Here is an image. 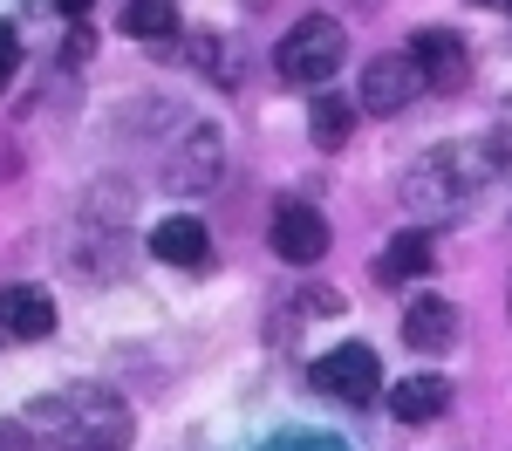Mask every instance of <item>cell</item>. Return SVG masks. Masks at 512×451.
<instances>
[{
    "mask_svg": "<svg viewBox=\"0 0 512 451\" xmlns=\"http://www.w3.org/2000/svg\"><path fill=\"white\" fill-rule=\"evenodd\" d=\"M0 451H35V431H28V417H0Z\"/></svg>",
    "mask_w": 512,
    "mask_h": 451,
    "instance_id": "cell-16",
    "label": "cell"
},
{
    "mask_svg": "<svg viewBox=\"0 0 512 451\" xmlns=\"http://www.w3.org/2000/svg\"><path fill=\"white\" fill-rule=\"evenodd\" d=\"M506 308H512V301H506Z\"/></svg>",
    "mask_w": 512,
    "mask_h": 451,
    "instance_id": "cell-20",
    "label": "cell"
},
{
    "mask_svg": "<svg viewBox=\"0 0 512 451\" xmlns=\"http://www.w3.org/2000/svg\"><path fill=\"white\" fill-rule=\"evenodd\" d=\"M403 342H410V349H424V356L451 349V342H458V308H451V301H437V294H417V301L403 308Z\"/></svg>",
    "mask_w": 512,
    "mask_h": 451,
    "instance_id": "cell-9",
    "label": "cell"
},
{
    "mask_svg": "<svg viewBox=\"0 0 512 451\" xmlns=\"http://www.w3.org/2000/svg\"><path fill=\"white\" fill-rule=\"evenodd\" d=\"M431 260V233H396L376 260V281H417V274H431Z\"/></svg>",
    "mask_w": 512,
    "mask_h": 451,
    "instance_id": "cell-12",
    "label": "cell"
},
{
    "mask_svg": "<svg viewBox=\"0 0 512 451\" xmlns=\"http://www.w3.org/2000/svg\"><path fill=\"white\" fill-rule=\"evenodd\" d=\"M35 445L48 451H117L130 438V410L123 397H110L103 383H69V390H48L21 410Z\"/></svg>",
    "mask_w": 512,
    "mask_h": 451,
    "instance_id": "cell-1",
    "label": "cell"
},
{
    "mask_svg": "<svg viewBox=\"0 0 512 451\" xmlns=\"http://www.w3.org/2000/svg\"><path fill=\"white\" fill-rule=\"evenodd\" d=\"M342 48H349V35H342L328 14H308V21H294V28L280 35L274 62H280L287 82H328L342 69Z\"/></svg>",
    "mask_w": 512,
    "mask_h": 451,
    "instance_id": "cell-2",
    "label": "cell"
},
{
    "mask_svg": "<svg viewBox=\"0 0 512 451\" xmlns=\"http://www.w3.org/2000/svg\"><path fill=\"white\" fill-rule=\"evenodd\" d=\"M212 171H219V130H205V123H198L192 144H185V158L164 164V178H171V185H185V192H198V185H212Z\"/></svg>",
    "mask_w": 512,
    "mask_h": 451,
    "instance_id": "cell-13",
    "label": "cell"
},
{
    "mask_svg": "<svg viewBox=\"0 0 512 451\" xmlns=\"http://www.w3.org/2000/svg\"><path fill=\"white\" fill-rule=\"evenodd\" d=\"M308 130H315L321 151L349 144V130H355V103H342V96H315V110H308Z\"/></svg>",
    "mask_w": 512,
    "mask_h": 451,
    "instance_id": "cell-15",
    "label": "cell"
},
{
    "mask_svg": "<svg viewBox=\"0 0 512 451\" xmlns=\"http://www.w3.org/2000/svg\"><path fill=\"white\" fill-rule=\"evenodd\" d=\"M417 89H431V82H424V69H417L410 48H403V55H376V62L362 69V96H355V110H369V117H396V110L417 103Z\"/></svg>",
    "mask_w": 512,
    "mask_h": 451,
    "instance_id": "cell-5",
    "label": "cell"
},
{
    "mask_svg": "<svg viewBox=\"0 0 512 451\" xmlns=\"http://www.w3.org/2000/svg\"><path fill=\"white\" fill-rule=\"evenodd\" d=\"M0 335H14V342H48L55 335V301H48V287H7L0 294Z\"/></svg>",
    "mask_w": 512,
    "mask_h": 451,
    "instance_id": "cell-8",
    "label": "cell"
},
{
    "mask_svg": "<svg viewBox=\"0 0 512 451\" xmlns=\"http://www.w3.org/2000/svg\"><path fill=\"white\" fill-rule=\"evenodd\" d=\"M315 390L321 397H335V404H376L383 397V363H376V349L369 342H342V349H328L315 363Z\"/></svg>",
    "mask_w": 512,
    "mask_h": 451,
    "instance_id": "cell-4",
    "label": "cell"
},
{
    "mask_svg": "<svg viewBox=\"0 0 512 451\" xmlns=\"http://www.w3.org/2000/svg\"><path fill=\"white\" fill-rule=\"evenodd\" d=\"M14 62H21V48H14V35L0 28V89H7V76H14Z\"/></svg>",
    "mask_w": 512,
    "mask_h": 451,
    "instance_id": "cell-17",
    "label": "cell"
},
{
    "mask_svg": "<svg viewBox=\"0 0 512 451\" xmlns=\"http://www.w3.org/2000/svg\"><path fill=\"white\" fill-rule=\"evenodd\" d=\"M55 7H62V14H82V7H89V0H55Z\"/></svg>",
    "mask_w": 512,
    "mask_h": 451,
    "instance_id": "cell-18",
    "label": "cell"
},
{
    "mask_svg": "<svg viewBox=\"0 0 512 451\" xmlns=\"http://www.w3.org/2000/svg\"><path fill=\"white\" fill-rule=\"evenodd\" d=\"M492 164H506V144H492V158H478V164H465L458 151H437V158H424L403 178V199L417 205V212H444V205H458V192H465L472 178H485Z\"/></svg>",
    "mask_w": 512,
    "mask_h": 451,
    "instance_id": "cell-3",
    "label": "cell"
},
{
    "mask_svg": "<svg viewBox=\"0 0 512 451\" xmlns=\"http://www.w3.org/2000/svg\"><path fill=\"white\" fill-rule=\"evenodd\" d=\"M451 410V383L444 376H403V383H390V417H403V424H437Z\"/></svg>",
    "mask_w": 512,
    "mask_h": 451,
    "instance_id": "cell-11",
    "label": "cell"
},
{
    "mask_svg": "<svg viewBox=\"0 0 512 451\" xmlns=\"http://www.w3.org/2000/svg\"><path fill=\"white\" fill-rule=\"evenodd\" d=\"M410 55H417V69H424V82H431V89H444V96L472 82V55H465V41L451 35V28H424Z\"/></svg>",
    "mask_w": 512,
    "mask_h": 451,
    "instance_id": "cell-7",
    "label": "cell"
},
{
    "mask_svg": "<svg viewBox=\"0 0 512 451\" xmlns=\"http://www.w3.org/2000/svg\"><path fill=\"white\" fill-rule=\"evenodd\" d=\"M151 253H158L164 267H205L212 240H205V226H198L192 212H171V219L151 226Z\"/></svg>",
    "mask_w": 512,
    "mask_h": 451,
    "instance_id": "cell-10",
    "label": "cell"
},
{
    "mask_svg": "<svg viewBox=\"0 0 512 451\" xmlns=\"http://www.w3.org/2000/svg\"><path fill=\"white\" fill-rule=\"evenodd\" d=\"M267 246H274L287 267H315L321 253H328V219H321V205L280 199L274 219H267Z\"/></svg>",
    "mask_w": 512,
    "mask_h": 451,
    "instance_id": "cell-6",
    "label": "cell"
},
{
    "mask_svg": "<svg viewBox=\"0 0 512 451\" xmlns=\"http://www.w3.org/2000/svg\"><path fill=\"white\" fill-rule=\"evenodd\" d=\"M123 35L171 41L178 35V0H130V7H123Z\"/></svg>",
    "mask_w": 512,
    "mask_h": 451,
    "instance_id": "cell-14",
    "label": "cell"
},
{
    "mask_svg": "<svg viewBox=\"0 0 512 451\" xmlns=\"http://www.w3.org/2000/svg\"><path fill=\"white\" fill-rule=\"evenodd\" d=\"M478 7H499V0H478Z\"/></svg>",
    "mask_w": 512,
    "mask_h": 451,
    "instance_id": "cell-19",
    "label": "cell"
}]
</instances>
